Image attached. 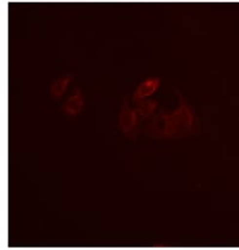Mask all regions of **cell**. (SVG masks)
<instances>
[{
    "mask_svg": "<svg viewBox=\"0 0 239 250\" xmlns=\"http://www.w3.org/2000/svg\"><path fill=\"white\" fill-rule=\"evenodd\" d=\"M179 97V107L176 110H160L142 128L143 134L158 139H182L200 133V120L198 114L177 87H174Z\"/></svg>",
    "mask_w": 239,
    "mask_h": 250,
    "instance_id": "1",
    "label": "cell"
},
{
    "mask_svg": "<svg viewBox=\"0 0 239 250\" xmlns=\"http://www.w3.org/2000/svg\"><path fill=\"white\" fill-rule=\"evenodd\" d=\"M141 120L139 116L135 114L134 109L129 107L128 97H124L123 103H122L121 110L119 114V128L120 131L123 133L129 139H135L142 129L140 128L141 126Z\"/></svg>",
    "mask_w": 239,
    "mask_h": 250,
    "instance_id": "2",
    "label": "cell"
},
{
    "mask_svg": "<svg viewBox=\"0 0 239 250\" xmlns=\"http://www.w3.org/2000/svg\"><path fill=\"white\" fill-rule=\"evenodd\" d=\"M158 108V102L153 100H143L140 102L135 103L134 111L141 121H146L155 116V113Z\"/></svg>",
    "mask_w": 239,
    "mask_h": 250,
    "instance_id": "5",
    "label": "cell"
},
{
    "mask_svg": "<svg viewBox=\"0 0 239 250\" xmlns=\"http://www.w3.org/2000/svg\"><path fill=\"white\" fill-rule=\"evenodd\" d=\"M84 109V95L81 92V90L78 86H76L73 89V91L71 92L70 96L67 97V100L65 101V103L62 104V113H65L66 115L70 116V118H76L77 115L83 111Z\"/></svg>",
    "mask_w": 239,
    "mask_h": 250,
    "instance_id": "3",
    "label": "cell"
},
{
    "mask_svg": "<svg viewBox=\"0 0 239 250\" xmlns=\"http://www.w3.org/2000/svg\"><path fill=\"white\" fill-rule=\"evenodd\" d=\"M73 81V74H63V76L59 77L55 79L50 85V97L53 100H60L63 95H65L66 90H67L68 85Z\"/></svg>",
    "mask_w": 239,
    "mask_h": 250,
    "instance_id": "6",
    "label": "cell"
},
{
    "mask_svg": "<svg viewBox=\"0 0 239 250\" xmlns=\"http://www.w3.org/2000/svg\"><path fill=\"white\" fill-rule=\"evenodd\" d=\"M159 86H160V78L151 77V78L145 79L137 86L134 94L132 96V101L134 103H138L140 101L146 100L148 96L155 94L157 90L159 89Z\"/></svg>",
    "mask_w": 239,
    "mask_h": 250,
    "instance_id": "4",
    "label": "cell"
}]
</instances>
